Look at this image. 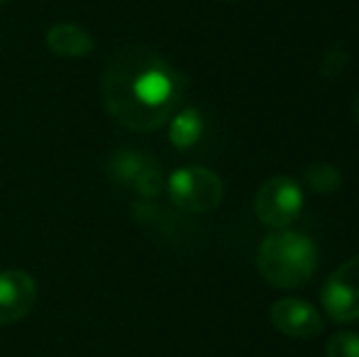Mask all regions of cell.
<instances>
[{
	"label": "cell",
	"instance_id": "cell-1",
	"mask_svg": "<svg viewBox=\"0 0 359 357\" xmlns=\"http://www.w3.org/2000/svg\"><path fill=\"white\" fill-rule=\"evenodd\" d=\"M186 81L159 52L130 44L105 64L100 95L110 118L133 133H151L176 113Z\"/></svg>",
	"mask_w": 359,
	"mask_h": 357
},
{
	"label": "cell",
	"instance_id": "cell-2",
	"mask_svg": "<svg viewBox=\"0 0 359 357\" xmlns=\"http://www.w3.org/2000/svg\"><path fill=\"white\" fill-rule=\"evenodd\" d=\"M257 267L271 286L296 289L316 274L318 248L303 233L276 230L259 245Z\"/></svg>",
	"mask_w": 359,
	"mask_h": 357
},
{
	"label": "cell",
	"instance_id": "cell-3",
	"mask_svg": "<svg viewBox=\"0 0 359 357\" xmlns=\"http://www.w3.org/2000/svg\"><path fill=\"white\" fill-rule=\"evenodd\" d=\"M169 198L186 213H210L222 201V181L205 167H184L166 181Z\"/></svg>",
	"mask_w": 359,
	"mask_h": 357
},
{
	"label": "cell",
	"instance_id": "cell-4",
	"mask_svg": "<svg viewBox=\"0 0 359 357\" xmlns=\"http://www.w3.org/2000/svg\"><path fill=\"white\" fill-rule=\"evenodd\" d=\"M105 174L110 181L144 196V198H154L164 189L159 164L149 154L135 152V149H120V152L110 154L105 162Z\"/></svg>",
	"mask_w": 359,
	"mask_h": 357
},
{
	"label": "cell",
	"instance_id": "cell-5",
	"mask_svg": "<svg viewBox=\"0 0 359 357\" xmlns=\"http://www.w3.org/2000/svg\"><path fill=\"white\" fill-rule=\"evenodd\" d=\"M257 218L274 230H284L288 223L298 218L303 208L301 186L288 177H271L264 181L257 194Z\"/></svg>",
	"mask_w": 359,
	"mask_h": 357
},
{
	"label": "cell",
	"instance_id": "cell-6",
	"mask_svg": "<svg viewBox=\"0 0 359 357\" xmlns=\"http://www.w3.org/2000/svg\"><path fill=\"white\" fill-rule=\"evenodd\" d=\"M323 306L335 323L359 321V255L327 276L323 284Z\"/></svg>",
	"mask_w": 359,
	"mask_h": 357
},
{
	"label": "cell",
	"instance_id": "cell-7",
	"mask_svg": "<svg viewBox=\"0 0 359 357\" xmlns=\"http://www.w3.org/2000/svg\"><path fill=\"white\" fill-rule=\"evenodd\" d=\"M37 304V284L22 269L0 271V325H10L29 316Z\"/></svg>",
	"mask_w": 359,
	"mask_h": 357
},
{
	"label": "cell",
	"instance_id": "cell-8",
	"mask_svg": "<svg viewBox=\"0 0 359 357\" xmlns=\"http://www.w3.org/2000/svg\"><path fill=\"white\" fill-rule=\"evenodd\" d=\"M271 323L288 338H316L323 330V318L311 304L301 299H281L269 311Z\"/></svg>",
	"mask_w": 359,
	"mask_h": 357
},
{
	"label": "cell",
	"instance_id": "cell-9",
	"mask_svg": "<svg viewBox=\"0 0 359 357\" xmlns=\"http://www.w3.org/2000/svg\"><path fill=\"white\" fill-rule=\"evenodd\" d=\"M47 47L52 49L57 57L67 59H79L88 57L93 52L95 42L88 34V29H83L76 22H57L54 27H49L47 32Z\"/></svg>",
	"mask_w": 359,
	"mask_h": 357
},
{
	"label": "cell",
	"instance_id": "cell-10",
	"mask_svg": "<svg viewBox=\"0 0 359 357\" xmlns=\"http://www.w3.org/2000/svg\"><path fill=\"white\" fill-rule=\"evenodd\" d=\"M205 133V120L201 115V110L196 108H184L176 115H171L169 125V140L176 149H191L201 142Z\"/></svg>",
	"mask_w": 359,
	"mask_h": 357
},
{
	"label": "cell",
	"instance_id": "cell-11",
	"mask_svg": "<svg viewBox=\"0 0 359 357\" xmlns=\"http://www.w3.org/2000/svg\"><path fill=\"white\" fill-rule=\"evenodd\" d=\"M306 184L313 191H318V194H330V191H335L342 184V174L332 164L316 162L306 169Z\"/></svg>",
	"mask_w": 359,
	"mask_h": 357
},
{
	"label": "cell",
	"instance_id": "cell-12",
	"mask_svg": "<svg viewBox=\"0 0 359 357\" xmlns=\"http://www.w3.org/2000/svg\"><path fill=\"white\" fill-rule=\"evenodd\" d=\"M327 357H359V335L337 333L327 343Z\"/></svg>",
	"mask_w": 359,
	"mask_h": 357
},
{
	"label": "cell",
	"instance_id": "cell-13",
	"mask_svg": "<svg viewBox=\"0 0 359 357\" xmlns=\"http://www.w3.org/2000/svg\"><path fill=\"white\" fill-rule=\"evenodd\" d=\"M355 115H357V120H359V95H357V100H355Z\"/></svg>",
	"mask_w": 359,
	"mask_h": 357
},
{
	"label": "cell",
	"instance_id": "cell-14",
	"mask_svg": "<svg viewBox=\"0 0 359 357\" xmlns=\"http://www.w3.org/2000/svg\"><path fill=\"white\" fill-rule=\"evenodd\" d=\"M0 3H8V0H0Z\"/></svg>",
	"mask_w": 359,
	"mask_h": 357
}]
</instances>
